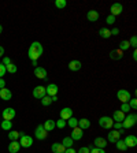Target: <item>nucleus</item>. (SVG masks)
I'll return each mask as SVG.
<instances>
[{
	"mask_svg": "<svg viewBox=\"0 0 137 153\" xmlns=\"http://www.w3.org/2000/svg\"><path fill=\"white\" fill-rule=\"evenodd\" d=\"M43 52H44V48H43V45L40 42L38 41L32 42V45H30V48H29V51H28L29 59L30 60H37L38 57L43 55Z\"/></svg>",
	"mask_w": 137,
	"mask_h": 153,
	"instance_id": "1",
	"label": "nucleus"
},
{
	"mask_svg": "<svg viewBox=\"0 0 137 153\" xmlns=\"http://www.w3.org/2000/svg\"><path fill=\"white\" fill-rule=\"evenodd\" d=\"M19 145L21 148H30L33 145V138L23 131H19Z\"/></svg>",
	"mask_w": 137,
	"mask_h": 153,
	"instance_id": "2",
	"label": "nucleus"
},
{
	"mask_svg": "<svg viewBox=\"0 0 137 153\" xmlns=\"http://www.w3.org/2000/svg\"><path fill=\"white\" fill-rule=\"evenodd\" d=\"M136 123H137V115L136 114H129L128 116H125L124 122H122V127L124 128H132Z\"/></svg>",
	"mask_w": 137,
	"mask_h": 153,
	"instance_id": "3",
	"label": "nucleus"
},
{
	"mask_svg": "<svg viewBox=\"0 0 137 153\" xmlns=\"http://www.w3.org/2000/svg\"><path fill=\"white\" fill-rule=\"evenodd\" d=\"M47 135H48V131L43 127V124H38L37 127H36V130H34V137L37 138V140L43 141V140L47 138Z\"/></svg>",
	"mask_w": 137,
	"mask_h": 153,
	"instance_id": "4",
	"label": "nucleus"
},
{
	"mask_svg": "<svg viewBox=\"0 0 137 153\" xmlns=\"http://www.w3.org/2000/svg\"><path fill=\"white\" fill-rule=\"evenodd\" d=\"M112 123H114V120H112V118H110V116H102V118L99 119L100 127L106 128V130L111 128L112 127Z\"/></svg>",
	"mask_w": 137,
	"mask_h": 153,
	"instance_id": "5",
	"label": "nucleus"
},
{
	"mask_svg": "<svg viewBox=\"0 0 137 153\" xmlns=\"http://www.w3.org/2000/svg\"><path fill=\"white\" fill-rule=\"evenodd\" d=\"M117 97H118V100L121 102H129V100L132 99L130 93H129L128 90H125V89H119L118 93H117Z\"/></svg>",
	"mask_w": 137,
	"mask_h": 153,
	"instance_id": "6",
	"label": "nucleus"
},
{
	"mask_svg": "<svg viewBox=\"0 0 137 153\" xmlns=\"http://www.w3.org/2000/svg\"><path fill=\"white\" fill-rule=\"evenodd\" d=\"M110 11H111V14H110V15H112V16H115V18H117L118 15H121V14H122L124 7H122L121 3H114V4H111V7H110Z\"/></svg>",
	"mask_w": 137,
	"mask_h": 153,
	"instance_id": "7",
	"label": "nucleus"
},
{
	"mask_svg": "<svg viewBox=\"0 0 137 153\" xmlns=\"http://www.w3.org/2000/svg\"><path fill=\"white\" fill-rule=\"evenodd\" d=\"M47 96V93H45V88L41 85L36 86L34 89H33V97H36V99H40L41 100L43 97H45Z\"/></svg>",
	"mask_w": 137,
	"mask_h": 153,
	"instance_id": "8",
	"label": "nucleus"
},
{
	"mask_svg": "<svg viewBox=\"0 0 137 153\" xmlns=\"http://www.w3.org/2000/svg\"><path fill=\"white\" fill-rule=\"evenodd\" d=\"M15 109L14 108H4L1 112V116H3L4 120H13L15 118Z\"/></svg>",
	"mask_w": 137,
	"mask_h": 153,
	"instance_id": "9",
	"label": "nucleus"
},
{
	"mask_svg": "<svg viewBox=\"0 0 137 153\" xmlns=\"http://www.w3.org/2000/svg\"><path fill=\"white\" fill-rule=\"evenodd\" d=\"M118 140H121V131L118 130H112L109 133V135H107V141L109 142H117Z\"/></svg>",
	"mask_w": 137,
	"mask_h": 153,
	"instance_id": "10",
	"label": "nucleus"
},
{
	"mask_svg": "<svg viewBox=\"0 0 137 153\" xmlns=\"http://www.w3.org/2000/svg\"><path fill=\"white\" fill-rule=\"evenodd\" d=\"M82 135H84V130H81V128L77 126V127H74L73 131H71L70 138H73V141H80L81 138H82Z\"/></svg>",
	"mask_w": 137,
	"mask_h": 153,
	"instance_id": "11",
	"label": "nucleus"
},
{
	"mask_svg": "<svg viewBox=\"0 0 137 153\" xmlns=\"http://www.w3.org/2000/svg\"><path fill=\"white\" fill-rule=\"evenodd\" d=\"M58 85H55V83H49V85L45 88V93H47L48 97H52V96H56L58 93Z\"/></svg>",
	"mask_w": 137,
	"mask_h": 153,
	"instance_id": "12",
	"label": "nucleus"
},
{
	"mask_svg": "<svg viewBox=\"0 0 137 153\" xmlns=\"http://www.w3.org/2000/svg\"><path fill=\"white\" fill-rule=\"evenodd\" d=\"M34 75L38 79H45L47 78V70L44 67H36L34 68Z\"/></svg>",
	"mask_w": 137,
	"mask_h": 153,
	"instance_id": "13",
	"label": "nucleus"
},
{
	"mask_svg": "<svg viewBox=\"0 0 137 153\" xmlns=\"http://www.w3.org/2000/svg\"><path fill=\"white\" fill-rule=\"evenodd\" d=\"M11 97H13V93H11V90H10V89H7V88L0 89V99H1V100L8 101V100H11Z\"/></svg>",
	"mask_w": 137,
	"mask_h": 153,
	"instance_id": "14",
	"label": "nucleus"
},
{
	"mask_svg": "<svg viewBox=\"0 0 137 153\" xmlns=\"http://www.w3.org/2000/svg\"><path fill=\"white\" fill-rule=\"evenodd\" d=\"M71 116H73V109L71 108L66 107V108L61 109V119H63V120H69Z\"/></svg>",
	"mask_w": 137,
	"mask_h": 153,
	"instance_id": "15",
	"label": "nucleus"
},
{
	"mask_svg": "<svg viewBox=\"0 0 137 153\" xmlns=\"http://www.w3.org/2000/svg\"><path fill=\"white\" fill-rule=\"evenodd\" d=\"M99 13L96 11V10H89L88 13H86V19L89 21V22H96L97 19H99Z\"/></svg>",
	"mask_w": 137,
	"mask_h": 153,
	"instance_id": "16",
	"label": "nucleus"
},
{
	"mask_svg": "<svg viewBox=\"0 0 137 153\" xmlns=\"http://www.w3.org/2000/svg\"><path fill=\"white\" fill-rule=\"evenodd\" d=\"M93 143H95V146L96 148H100V149H104L106 146H107V140L106 138H103V137H96L95 138V141H93Z\"/></svg>",
	"mask_w": 137,
	"mask_h": 153,
	"instance_id": "17",
	"label": "nucleus"
},
{
	"mask_svg": "<svg viewBox=\"0 0 137 153\" xmlns=\"http://www.w3.org/2000/svg\"><path fill=\"white\" fill-rule=\"evenodd\" d=\"M124 141H125V143H126V146L128 148H134L137 145V137L136 135H128Z\"/></svg>",
	"mask_w": 137,
	"mask_h": 153,
	"instance_id": "18",
	"label": "nucleus"
},
{
	"mask_svg": "<svg viewBox=\"0 0 137 153\" xmlns=\"http://www.w3.org/2000/svg\"><path fill=\"white\" fill-rule=\"evenodd\" d=\"M21 149V145H19L18 141H11L8 143V152L10 153H18Z\"/></svg>",
	"mask_w": 137,
	"mask_h": 153,
	"instance_id": "19",
	"label": "nucleus"
},
{
	"mask_svg": "<svg viewBox=\"0 0 137 153\" xmlns=\"http://www.w3.org/2000/svg\"><path fill=\"white\" fill-rule=\"evenodd\" d=\"M81 67H82V63L80 60H71L69 63V70H71V71H80Z\"/></svg>",
	"mask_w": 137,
	"mask_h": 153,
	"instance_id": "20",
	"label": "nucleus"
},
{
	"mask_svg": "<svg viewBox=\"0 0 137 153\" xmlns=\"http://www.w3.org/2000/svg\"><path fill=\"white\" fill-rule=\"evenodd\" d=\"M78 127L81 130H86V128L91 127V120L86 118H82V119H78Z\"/></svg>",
	"mask_w": 137,
	"mask_h": 153,
	"instance_id": "21",
	"label": "nucleus"
},
{
	"mask_svg": "<svg viewBox=\"0 0 137 153\" xmlns=\"http://www.w3.org/2000/svg\"><path fill=\"white\" fill-rule=\"evenodd\" d=\"M110 57L114 59V60H121L122 57H124V53H122L121 49H114V51L110 52Z\"/></svg>",
	"mask_w": 137,
	"mask_h": 153,
	"instance_id": "22",
	"label": "nucleus"
},
{
	"mask_svg": "<svg viewBox=\"0 0 137 153\" xmlns=\"http://www.w3.org/2000/svg\"><path fill=\"white\" fill-rule=\"evenodd\" d=\"M43 127H44L47 131H52L55 127H56V124H55V120H52V119H48V120L44 122Z\"/></svg>",
	"mask_w": 137,
	"mask_h": 153,
	"instance_id": "23",
	"label": "nucleus"
},
{
	"mask_svg": "<svg viewBox=\"0 0 137 153\" xmlns=\"http://www.w3.org/2000/svg\"><path fill=\"white\" fill-rule=\"evenodd\" d=\"M64 150H66V148L62 143H59V142L52 143V152L54 153H64Z\"/></svg>",
	"mask_w": 137,
	"mask_h": 153,
	"instance_id": "24",
	"label": "nucleus"
},
{
	"mask_svg": "<svg viewBox=\"0 0 137 153\" xmlns=\"http://www.w3.org/2000/svg\"><path fill=\"white\" fill-rule=\"evenodd\" d=\"M124 119H125V114L124 112H121V111H115L114 114H112V120L114 122H124Z\"/></svg>",
	"mask_w": 137,
	"mask_h": 153,
	"instance_id": "25",
	"label": "nucleus"
},
{
	"mask_svg": "<svg viewBox=\"0 0 137 153\" xmlns=\"http://www.w3.org/2000/svg\"><path fill=\"white\" fill-rule=\"evenodd\" d=\"M62 145H63L64 148H73V145H74V141H73V138H70V137H66V138H63V141H62Z\"/></svg>",
	"mask_w": 137,
	"mask_h": 153,
	"instance_id": "26",
	"label": "nucleus"
},
{
	"mask_svg": "<svg viewBox=\"0 0 137 153\" xmlns=\"http://www.w3.org/2000/svg\"><path fill=\"white\" fill-rule=\"evenodd\" d=\"M99 34H100V37H102V38H110V37H111V32H110L107 27H102V29H100Z\"/></svg>",
	"mask_w": 137,
	"mask_h": 153,
	"instance_id": "27",
	"label": "nucleus"
},
{
	"mask_svg": "<svg viewBox=\"0 0 137 153\" xmlns=\"http://www.w3.org/2000/svg\"><path fill=\"white\" fill-rule=\"evenodd\" d=\"M115 146H117V149L118 150H122V152H125V150L128 149V146H126V143H125L124 140H118L117 142H115Z\"/></svg>",
	"mask_w": 137,
	"mask_h": 153,
	"instance_id": "28",
	"label": "nucleus"
},
{
	"mask_svg": "<svg viewBox=\"0 0 137 153\" xmlns=\"http://www.w3.org/2000/svg\"><path fill=\"white\" fill-rule=\"evenodd\" d=\"M11 127H13V122L11 120H3L1 122V128L6 131H10L11 130Z\"/></svg>",
	"mask_w": 137,
	"mask_h": 153,
	"instance_id": "29",
	"label": "nucleus"
},
{
	"mask_svg": "<svg viewBox=\"0 0 137 153\" xmlns=\"http://www.w3.org/2000/svg\"><path fill=\"white\" fill-rule=\"evenodd\" d=\"M67 124H69V126H70L71 128L77 127V126H78V119L74 118V116H71V118L69 119V122H67Z\"/></svg>",
	"mask_w": 137,
	"mask_h": 153,
	"instance_id": "30",
	"label": "nucleus"
},
{
	"mask_svg": "<svg viewBox=\"0 0 137 153\" xmlns=\"http://www.w3.org/2000/svg\"><path fill=\"white\" fill-rule=\"evenodd\" d=\"M8 138L11 141H18L19 138V131H8Z\"/></svg>",
	"mask_w": 137,
	"mask_h": 153,
	"instance_id": "31",
	"label": "nucleus"
},
{
	"mask_svg": "<svg viewBox=\"0 0 137 153\" xmlns=\"http://www.w3.org/2000/svg\"><path fill=\"white\" fill-rule=\"evenodd\" d=\"M119 111L124 112V114H129V111H130V105H129V102H122Z\"/></svg>",
	"mask_w": 137,
	"mask_h": 153,
	"instance_id": "32",
	"label": "nucleus"
},
{
	"mask_svg": "<svg viewBox=\"0 0 137 153\" xmlns=\"http://www.w3.org/2000/svg\"><path fill=\"white\" fill-rule=\"evenodd\" d=\"M129 47H130V44H129L128 40H124V41L119 42V49L121 51H126V49H129Z\"/></svg>",
	"mask_w": 137,
	"mask_h": 153,
	"instance_id": "33",
	"label": "nucleus"
},
{
	"mask_svg": "<svg viewBox=\"0 0 137 153\" xmlns=\"http://www.w3.org/2000/svg\"><path fill=\"white\" fill-rule=\"evenodd\" d=\"M6 70L8 71L10 74H15L18 68H16V66H15V64H14V63H10L8 66H6Z\"/></svg>",
	"mask_w": 137,
	"mask_h": 153,
	"instance_id": "34",
	"label": "nucleus"
},
{
	"mask_svg": "<svg viewBox=\"0 0 137 153\" xmlns=\"http://www.w3.org/2000/svg\"><path fill=\"white\" fill-rule=\"evenodd\" d=\"M55 6L58 7V8H64V7L67 6V1L66 0H55Z\"/></svg>",
	"mask_w": 137,
	"mask_h": 153,
	"instance_id": "35",
	"label": "nucleus"
},
{
	"mask_svg": "<svg viewBox=\"0 0 137 153\" xmlns=\"http://www.w3.org/2000/svg\"><path fill=\"white\" fill-rule=\"evenodd\" d=\"M51 102H52V100H51V97H48V96H45V97L41 99V104L44 105V107H48Z\"/></svg>",
	"mask_w": 137,
	"mask_h": 153,
	"instance_id": "36",
	"label": "nucleus"
},
{
	"mask_svg": "<svg viewBox=\"0 0 137 153\" xmlns=\"http://www.w3.org/2000/svg\"><path fill=\"white\" fill-rule=\"evenodd\" d=\"M56 127L58 128H64L66 127V120H63V119H59V120H56Z\"/></svg>",
	"mask_w": 137,
	"mask_h": 153,
	"instance_id": "37",
	"label": "nucleus"
},
{
	"mask_svg": "<svg viewBox=\"0 0 137 153\" xmlns=\"http://www.w3.org/2000/svg\"><path fill=\"white\" fill-rule=\"evenodd\" d=\"M129 105H130V109H136L137 108V100L136 99H130L129 100Z\"/></svg>",
	"mask_w": 137,
	"mask_h": 153,
	"instance_id": "38",
	"label": "nucleus"
},
{
	"mask_svg": "<svg viewBox=\"0 0 137 153\" xmlns=\"http://www.w3.org/2000/svg\"><path fill=\"white\" fill-rule=\"evenodd\" d=\"M129 44H130V47L137 48V37H136V36H133V37L130 38V41H129Z\"/></svg>",
	"mask_w": 137,
	"mask_h": 153,
	"instance_id": "39",
	"label": "nucleus"
},
{
	"mask_svg": "<svg viewBox=\"0 0 137 153\" xmlns=\"http://www.w3.org/2000/svg\"><path fill=\"white\" fill-rule=\"evenodd\" d=\"M112 127H114V130H118V131L121 130V128H124L121 122H114V123H112Z\"/></svg>",
	"mask_w": 137,
	"mask_h": 153,
	"instance_id": "40",
	"label": "nucleus"
},
{
	"mask_svg": "<svg viewBox=\"0 0 137 153\" xmlns=\"http://www.w3.org/2000/svg\"><path fill=\"white\" fill-rule=\"evenodd\" d=\"M106 22L109 23V25H114V22H115V16L109 15V16H107V18H106Z\"/></svg>",
	"mask_w": 137,
	"mask_h": 153,
	"instance_id": "41",
	"label": "nucleus"
},
{
	"mask_svg": "<svg viewBox=\"0 0 137 153\" xmlns=\"http://www.w3.org/2000/svg\"><path fill=\"white\" fill-rule=\"evenodd\" d=\"M7 73V70H6V66H4L3 63H0V78L1 76H4V74Z\"/></svg>",
	"mask_w": 137,
	"mask_h": 153,
	"instance_id": "42",
	"label": "nucleus"
},
{
	"mask_svg": "<svg viewBox=\"0 0 137 153\" xmlns=\"http://www.w3.org/2000/svg\"><path fill=\"white\" fill-rule=\"evenodd\" d=\"M89 153H106V150L104 149H100V148H92Z\"/></svg>",
	"mask_w": 137,
	"mask_h": 153,
	"instance_id": "43",
	"label": "nucleus"
},
{
	"mask_svg": "<svg viewBox=\"0 0 137 153\" xmlns=\"http://www.w3.org/2000/svg\"><path fill=\"white\" fill-rule=\"evenodd\" d=\"M89 152H91V149H89L88 146H82L77 153H89Z\"/></svg>",
	"mask_w": 137,
	"mask_h": 153,
	"instance_id": "44",
	"label": "nucleus"
},
{
	"mask_svg": "<svg viewBox=\"0 0 137 153\" xmlns=\"http://www.w3.org/2000/svg\"><path fill=\"white\" fill-rule=\"evenodd\" d=\"M10 63H11V59H10L8 56H4L3 57V64H4V66H8Z\"/></svg>",
	"mask_w": 137,
	"mask_h": 153,
	"instance_id": "45",
	"label": "nucleus"
},
{
	"mask_svg": "<svg viewBox=\"0 0 137 153\" xmlns=\"http://www.w3.org/2000/svg\"><path fill=\"white\" fill-rule=\"evenodd\" d=\"M111 32V36H118L119 34V29L118 27H114L112 30H110Z\"/></svg>",
	"mask_w": 137,
	"mask_h": 153,
	"instance_id": "46",
	"label": "nucleus"
},
{
	"mask_svg": "<svg viewBox=\"0 0 137 153\" xmlns=\"http://www.w3.org/2000/svg\"><path fill=\"white\" fill-rule=\"evenodd\" d=\"M3 88H6V81L3 78H0V89H3Z\"/></svg>",
	"mask_w": 137,
	"mask_h": 153,
	"instance_id": "47",
	"label": "nucleus"
},
{
	"mask_svg": "<svg viewBox=\"0 0 137 153\" xmlns=\"http://www.w3.org/2000/svg\"><path fill=\"white\" fill-rule=\"evenodd\" d=\"M64 153H77V152H76L74 148H67V149L64 150Z\"/></svg>",
	"mask_w": 137,
	"mask_h": 153,
	"instance_id": "48",
	"label": "nucleus"
},
{
	"mask_svg": "<svg viewBox=\"0 0 137 153\" xmlns=\"http://www.w3.org/2000/svg\"><path fill=\"white\" fill-rule=\"evenodd\" d=\"M3 55H4V48L0 45V57H3Z\"/></svg>",
	"mask_w": 137,
	"mask_h": 153,
	"instance_id": "49",
	"label": "nucleus"
},
{
	"mask_svg": "<svg viewBox=\"0 0 137 153\" xmlns=\"http://www.w3.org/2000/svg\"><path fill=\"white\" fill-rule=\"evenodd\" d=\"M132 55H133V59H134V60H136V59H137V51H134Z\"/></svg>",
	"mask_w": 137,
	"mask_h": 153,
	"instance_id": "50",
	"label": "nucleus"
},
{
	"mask_svg": "<svg viewBox=\"0 0 137 153\" xmlns=\"http://www.w3.org/2000/svg\"><path fill=\"white\" fill-rule=\"evenodd\" d=\"M51 100H52V101H58V97H56V96H52Z\"/></svg>",
	"mask_w": 137,
	"mask_h": 153,
	"instance_id": "51",
	"label": "nucleus"
},
{
	"mask_svg": "<svg viewBox=\"0 0 137 153\" xmlns=\"http://www.w3.org/2000/svg\"><path fill=\"white\" fill-rule=\"evenodd\" d=\"M32 64L33 66H37V60H32Z\"/></svg>",
	"mask_w": 137,
	"mask_h": 153,
	"instance_id": "52",
	"label": "nucleus"
},
{
	"mask_svg": "<svg viewBox=\"0 0 137 153\" xmlns=\"http://www.w3.org/2000/svg\"><path fill=\"white\" fill-rule=\"evenodd\" d=\"M1 32H3V26L0 25V34H1Z\"/></svg>",
	"mask_w": 137,
	"mask_h": 153,
	"instance_id": "53",
	"label": "nucleus"
}]
</instances>
